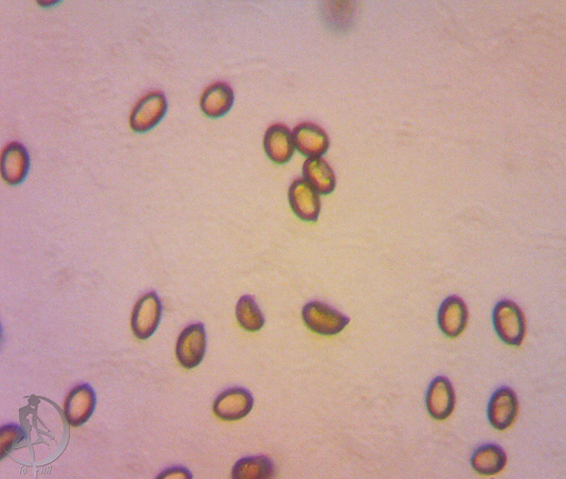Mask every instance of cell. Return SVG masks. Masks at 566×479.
Masks as SVG:
<instances>
[{"label":"cell","mask_w":566,"mask_h":479,"mask_svg":"<svg viewBox=\"0 0 566 479\" xmlns=\"http://www.w3.org/2000/svg\"><path fill=\"white\" fill-rule=\"evenodd\" d=\"M96 395L93 387L84 384L73 388L65 403V416L72 427H80L93 416Z\"/></svg>","instance_id":"9c48e42d"},{"label":"cell","mask_w":566,"mask_h":479,"mask_svg":"<svg viewBox=\"0 0 566 479\" xmlns=\"http://www.w3.org/2000/svg\"><path fill=\"white\" fill-rule=\"evenodd\" d=\"M469 312L463 299L451 295L446 298L438 311V325L450 339L460 336L466 329Z\"/></svg>","instance_id":"4fadbf2b"},{"label":"cell","mask_w":566,"mask_h":479,"mask_svg":"<svg viewBox=\"0 0 566 479\" xmlns=\"http://www.w3.org/2000/svg\"><path fill=\"white\" fill-rule=\"evenodd\" d=\"M162 314V304L154 292L144 294L136 303L132 314V330L138 340L151 338L157 331Z\"/></svg>","instance_id":"277c9868"},{"label":"cell","mask_w":566,"mask_h":479,"mask_svg":"<svg viewBox=\"0 0 566 479\" xmlns=\"http://www.w3.org/2000/svg\"><path fill=\"white\" fill-rule=\"evenodd\" d=\"M492 322L504 344L516 347L522 344L526 334V321L523 312L514 301H500L492 312Z\"/></svg>","instance_id":"6da1fadb"},{"label":"cell","mask_w":566,"mask_h":479,"mask_svg":"<svg viewBox=\"0 0 566 479\" xmlns=\"http://www.w3.org/2000/svg\"><path fill=\"white\" fill-rule=\"evenodd\" d=\"M235 100L232 87L225 82H217L209 86L200 97V109L210 118H220L232 109Z\"/></svg>","instance_id":"9a60e30c"},{"label":"cell","mask_w":566,"mask_h":479,"mask_svg":"<svg viewBox=\"0 0 566 479\" xmlns=\"http://www.w3.org/2000/svg\"><path fill=\"white\" fill-rule=\"evenodd\" d=\"M254 400L248 390L234 387L226 390L215 400L213 411L216 416L226 421H237L246 417L252 410Z\"/></svg>","instance_id":"30bf717a"},{"label":"cell","mask_w":566,"mask_h":479,"mask_svg":"<svg viewBox=\"0 0 566 479\" xmlns=\"http://www.w3.org/2000/svg\"><path fill=\"white\" fill-rule=\"evenodd\" d=\"M456 396L450 381L437 377L430 384L426 404L430 415L438 421L448 419L454 411Z\"/></svg>","instance_id":"8fae6325"},{"label":"cell","mask_w":566,"mask_h":479,"mask_svg":"<svg viewBox=\"0 0 566 479\" xmlns=\"http://www.w3.org/2000/svg\"><path fill=\"white\" fill-rule=\"evenodd\" d=\"M30 167L29 155L25 146L17 142L7 145L2 155V175L9 185H21L28 174Z\"/></svg>","instance_id":"5bb4252c"},{"label":"cell","mask_w":566,"mask_h":479,"mask_svg":"<svg viewBox=\"0 0 566 479\" xmlns=\"http://www.w3.org/2000/svg\"><path fill=\"white\" fill-rule=\"evenodd\" d=\"M25 437L24 431L16 424L4 425L0 430V444H2V458L4 459L11 450L21 443Z\"/></svg>","instance_id":"ffe728a7"},{"label":"cell","mask_w":566,"mask_h":479,"mask_svg":"<svg viewBox=\"0 0 566 479\" xmlns=\"http://www.w3.org/2000/svg\"><path fill=\"white\" fill-rule=\"evenodd\" d=\"M288 203L292 212L300 220L308 223L318 220L321 212L320 194L303 177L291 183L288 188Z\"/></svg>","instance_id":"5b68a950"},{"label":"cell","mask_w":566,"mask_h":479,"mask_svg":"<svg viewBox=\"0 0 566 479\" xmlns=\"http://www.w3.org/2000/svg\"><path fill=\"white\" fill-rule=\"evenodd\" d=\"M168 104L166 95L158 92L146 95L136 105L130 118L132 129L146 133L155 128L166 116Z\"/></svg>","instance_id":"8992f818"},{"label":"cell","mask_w":566,"mask_h":479,"mask_svg":"<svg viewBox=\"0 0 566 479\" xmlns=\"http://www.w3.org/2000/svg\"><path fill=\"white\" fill-rule=\"evenodd\" d=\"M275 465L266 456L243 458L237 463L232 471L234 479H268L275 475Z\"/></svg>","instance_id":"ac0fdd59"},{"label":"cell","mask_w":566,"mask_h":479,"mask_svg":"<svg viewBox=\"0 0 566 479\" xmlns=\"http://www.w3.org/2000/svg\"><path fill=\"white\" fill-rule=\"evenodd\" d=\"M236 317L239 325L248 332H258L265 325V317L250 295L242 296L236 305Z\"/></svg>","instance_id":"d6986e66"},{"label":"cell","mask_w":566,"mask_h":479,"mask_svg":"<svg viewBox=\"0 0 566 479\" xmlns=\"http://www.w3.org/2000/svg\"><path fill=\"white\" fill-rule=\"evenodd\" d=\"M264 149L272 163L288 164L296 150L292 132L284 124H273L266 131Z\"/></svg>","instance_id":"7c38bea8"},{"label":"cell","mask_w":566,"mask_h":479,"mask_svg":"<svg viewBox=\"0 0 566 479\" xmlns=\"http://www.w3.org/2000/svg\"><path fill=\"white\" fill-rule=\"evenodd\" d=\"M470 464L473 470L481 475H495L502 472L506 466V453L498 445L487 444L473 453Z\"/></svg>","instance_id":"e0dca14e"},{"label":"cell","mask_w":566,"mask_h":479,"mask_svg":"<svg viewBox=\"0 0 566 479\" xmlns=\"http://www.w3.org/2000/svg\"><path fill=\"white\" fill-rule=\"evenodd\" d=\"M157 478H193L192 474L186 468L175 467L164 471Z\"/></svg>","instance_id":"44dd1931"},{"label":"cell","mask_w":566,"mask_h":479,"mask_svg":"<svg viewBox=\"0 0 566 479\" xmlns=\"http://www.w3.org/2000/svg\"><path fill=\"white\" fill-rule=\"evenodd\" d=\"M519 400L513 389L501 387L492 394L488 405V419L492 428L506 431L518 416Z\"/></svg>","instance_id":"52a82bcc"},{"label":"cell","mask_w":566,"mask_h":479,"mask_svg":"<svg viewBox=\"0 0 566 479\" xmlns=\"http://www.w3.org/2000/svg\"><path fill=\"white\" fill-rule=\"evenodd\" d=\"M207 332L204 324L187 326L178 336L176 354L178 363L187 369L203 362L207 351Z\"/></svg>","instance_id":"3957f363"},{"label":"cell","mask_w":566,"mask_h":479,"mask_svg":"<svg viewBox=\"0 0 566 479\" xmlns=\"http://www.w3.org/2000/svg\"><path fill=\"white\" fill-rule=\"evenodd\" d=\"M296 149L308 158L322 157L330 148V137L312 122L298 124L292 131Z\"/></svg>","instance_id":"ba28073f"},{"label":"cell","mask_w":566,"mask_h":479,"mask_svg":"<svg viewBox=\"0 0 566 479\" xmlns=\"http://www.w3.org/2000/svg\"><path fill=\"white\" fill-rule=\"evenodd\" d=\"M306 326L321 335H336L349 324L350 319L320 301H310L302 310Z\"/></svg>","instance_id":"7a4b0ae2"},{"label":"cell","mask_w":566,"mask_h":479,"mask_svg":"<svg viewBox=\"0 0 566 479\" xmlns=\"http://www.w3.org/2000/svg\"><path fill=\"white\" fill-rule=\"evenodd\" d=\"M302 174L303 179L324 196L336 189V174L323 157L308 158L303 165Z\"/></svg>","instance_id":"2e32d148"}]
</instances>
